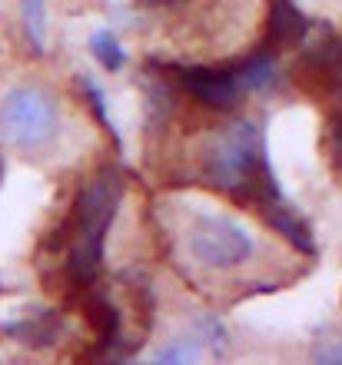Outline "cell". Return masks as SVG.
<instances>
[{"instance_id": "6da1fadb", "label": "cell", "mask_w": 342, "mask_h": 365, "mask_svg": "<svg viewBox=\"0 0 342 365\" xmlns=\"http://www.w3.org/2000/svg\"><path fill=\"white\" fill-rule=\"evenodd\" d=\"M120 202V180L116 173H106L94 180L70 206L67 222L57 230V250L64 252V272L74 282V289L94 286L100 269L104 236L110 230V220Z\"/></svg>"}, {"instance_id": "7a4b0ae2", "label": "cell", "mask_w": 342, "mask_h": 365, "mask_svg": "<svg viewBox=\"0 0 342 365\" xmlns=\"http://www.w3.org/2000/svg\"><path fill=\"white\" fill-rule=\"evenodd\" d=\"M206 182L219 186L226 196L249 210L269 190H276L263 156V130L256 123L243 120L219 136V143L206 153Z\"/></svg>"}, {"instance_id": "3957f363", "label": "cell", "mask_w": 342, "mask_h": 365, "mask_svg": "<svg viewBox=\"0 0 342 365\" xmlns=\"http://www.w3.org/2000/svg\"><path fill=\"white\" fill-rule=\"evenodd\" d=\"M60 133V106L40 87H14L0 100V136L20 150H44Z\"/></svg>"}, {"instance_id": "277c9868", "label": "cell", "mask_w": 342, "mask_h": 365, "mask_svg": "<svg viewBox=\"0 0 342 365\" xmlns=\"http://www.w3.org/2000/svg\"><path fill=\"white\" fill-rule=\"evenodd\" d=\"M186 250L203 269L226 272L246 266L256 252V242L239 222L223 212H200L186 232Z\"/></svg>"}, {"instance_id": "5b68a950", "label": "cell", "mask_w": 342, "mask_h": 365, "mask_svg": "<svg viewBox=\"0 0 342 365\" xmlns=\"http://www.w3.org/2000/svg\"><path fill=\"white\" fill-rule=\"evenodd\" d=\"M173 73L180 80V87L209 110H233L239 103V96H243V87H239L233 67H180Z\"/></svg>"}, {"instance_id": "8992f818", "label": "cell", "mask_w": 342, "mask_h": 365, "mask_svg": "<svg viewBox=\"0 0 342 365\" xmlns=\"http://www.w3.org/2000/svg\"><path fill=\"white\" fill-rule=\"evenodd\" d=\"M306 17L293 7V0H276L273 14H269V27H266V40H263V50H279V47H293L296 40L306 37Z\"/></svg>"}, {"instance_id": "52a82bcc", "label": "cell", "mask_w": 342, "mask_h": 365, "mask_svg": "<svg viewBox=\"0 0 342 365\" xmlns=\"http://www.w3.org/2000/svg\"><path fill=\"white\" fill-rule=\"evenodd\" d=\"M299 73L309 80V87H326V90L342 87V37L319 50H313V53L303 60Z\"/></svg>"}, {"instance_id": "ba28073f", "label": "cell", "mask_w": 342, "mask_h": 365, "mask_svg": "<svg viewBox=\"0 0 342 365\" xmlns=\"http://www.w3.org/2000/svg\"><path fill=\"white\" fill-rule=\"evenodd\" d=\"M20 17H24V30L34 40V47H47V7H44V0H20Z\"/></svg>"}, {"instance_id": "9c48e42d", "label": "cell", "mask_w": 342, "mask_h": 365, "mask_svg": "<svg viewBox=\"0 0 342 365\" xmlns=\"http://www.w3.org/2000/svg\"><path fill=\"white\" fill-rule=\"evenodd\" d=\"M94 57L104 63L106 70H120L124 67V60H126V53H124V47L116 43V37L110 34V30H100V34H94Z\"/></svg>"}, {"instance_id": "30bf717a", "label": "cell", "mask_w": 342, "mask_h": 365, "mask_svg": "<svg viewBox=\"0 0 342 365\" xmlns=\"http://www.w3.org/2000/svg\"><path fill=\"white\" fill-rule=\"evenodd\" d=\"M196 332H200V346H209L213 352H223V346H226V329L219 326L216 319L203 316L200 322H196Z\"/></svg>"}, {"instance_id": "8fae6325", "label": "cell", "mask_w": 342, "mask_h": 365, "mask_svg": "<svg viewBox=\"0 0 342 365\" xmlns=\"http://www.w3.org/2000/svg\"><path fill=\"white\" fill-rule=\"evenodd\" d=\"M203 356V346H196L193 339H183V342H173L170 349H163L156 362H193V359Z\"/></svg>"}]
</instances>
